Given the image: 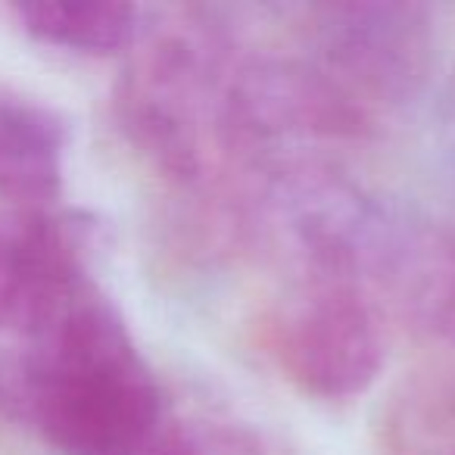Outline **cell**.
Segmentation results:
<instances>
[{
  "mask_svg": "<svg viewBox=\"0 0 455 455\" xmlns=\"http://www.w3.org/2000/svg\"><path fill=\"white\" fill-rule=\"evenodd\" d=\"M26 340L10 399L57 452L128 455L163 421L156 378L97 287Z\"/></svg>",
  "mask_w": 455,
  "mask_h": 455,
  "instance_id": "obj_1",
  "label": "cell"
},
{
  "mask_svg": "<svg viewBox=\"0 0 455 455\" xmlns=\"http://www.w3.org/2000/svg\"><path fill=\"white\" fill-rule=\"evenodd\" d=\"M66 125L53 109L0 94V196L13 209H47L63 190Z\"/></svg>",
  "mask_w": 455,
  "mask_h": 455,
  "instance_id": "obj_5",
  "label": "cell"
},
{
  "mask_svg": "<svg viewBox=\"0 0 455 455\" xmlns=\"http://www.w3.org/2000/svg\"><path fill=\"white\" fill-rule=\"evenodd\" d=\"M128 455H209L206 443L178 421H159Z\"/></svg>",
  "mask_w": 455,
  "mask_h": 455,
  "instance_id": "obj_7",
  "label": "cell"
},
{
  "mask_svg": "<svg viewBox=\"0 0 455 455\" xmlns=\"http://www.w3.org/2000/svg\"><path fill=\"white\" fill-rule=\"evenodd\" d=\"M88 219L47 209L0 212V328L32 337L88 293Z\"/></svg>",
  "mask_w": 455,
  "mask_h": 455,
  "instance_id": "obj_4",
  "label": "cell"
},
{
  "mask_svg": "<svg viewBox=\"0 0 455 455\" xmlns=\"http://www.w3.org/2000/svg\"><path fill=\"white\" fill-rule=\"evenodd\" d=\"M22 28L41 44L109 57L138 35V10L119 0H35L16 7Z\"/></svg>",
  "mask_w": 455,
  "mask_h": 455,
  "instance_id": "obj_6",
  "label": "cell"
},
{
  "mask_svg": "<svg viewBox=\"0 0 455 455\" xmlns=\"http://www.w3.org/2000/svg\"><path fill=\"white\" fill-rule=\"evenodd\" d=\"M268 347L297 390L328 403L365 393L384 368L378 312L340 272L318 275L278 306Z\"/></svg>",
  "mask_w": 455,
  "mask_h": 455,
  "instance_id": "obj_2",
  "label": "cell"
},
{
  "mask_svg": "<svg viewBox=\"0 0 455 455\" xmlns=\"http://www.w3.org/2000/svg\"><path fill=\"white\" fill-rule=\"evenodd\" d=\"M318 69L368 113V100L403 103L421 91L434 32L411 4H334L315 10Z\"/></svg>",
  "mask_w": 455,
  "mask_h": 455,
  "instance_id": "obj_3",
  "label": "cell"
},
{
  "mask_svg": "<svg viewBox=\"0 0 455 455\" xmlns=\"http://www.w3.org/2000/svg\"><path fill=\"white\" fill-rule=\"evenodd\" d=\"M446 125H449V134L455 140V76L449 82V91H446Z\"/></svg>",
  "mask_w": 455,
  "mask_h": 455,
  "instance_id": "obj_8",
  "label": "cell"
}]
</instances>
